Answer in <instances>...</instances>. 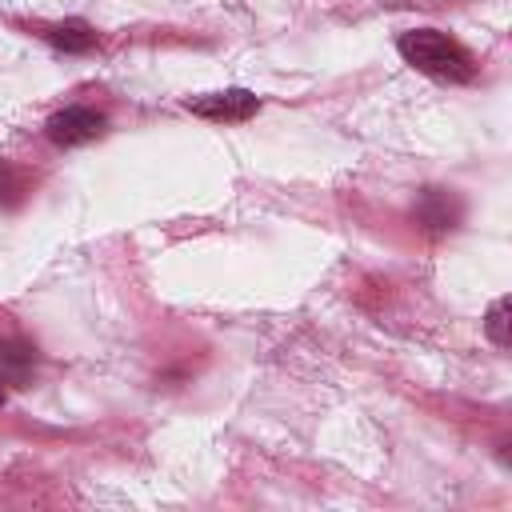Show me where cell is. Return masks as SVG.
<instances>
[{
	"instance_id": "6da1fadb",
	"label": "cell",
	"mask_w": 512,
	"mask_h": 512,
	"mask_svg": "<svg viewBox=\"0 0 512 512\" xmlns=\"http://www.w3.org/2000/svg\"><path fill=\"white\" fill-rule=\"evenodd\" d=\"M396 48H400V56H404L416 72H424V76H432V80L464 84V80L476 76V64H472L468 48L456 44L452 36L436 32V28H412V32H404V36L396 40Z\"/></svg>"
},
{
	"instance_id": "7a4b0ae2",
	"label": "cell",
	"mask_w": 512,
	"mask_h": 512,
	"mask_svg": "<svg viewBox=\"0 0 512 512\" xmlns=\"http://www.w3.org/2000/svg\"><path fill=\"white\" fill-rule=\"evenodd\" d=\"M184 108L196 112V116H204V120H216V124H240V120H252L260 112V96H252L244 88H224V92L188 96Z\"/></svg>"
},
{
	"instance_id": "3957f363",
	"label": "cell",
	"mask_w": 512,
	"mask_h": 512,
	"mask_svg": "<svg viewBox=\"0 0 512 512\" xmlns=\"http://www.w3.org/2000/svg\"><path fill=\"white\" fill-rule=\"evenodd\" d=\"M48 140L60 144V148H76V144H88L104 132V116L96 108H84V104H72V108H60L56 116H48L44 124Z\"/></svg>"
},
{
	"instance_id": "277c9868",
	"label": "cell",
	"mask_w": 512,
	"mask_h": 512,
	"mask_svg": "<svg viewBox=\"0 0 512 512\" xmlns=\"http://www.w3.org/2000/svg\"><path fill=\"white\" fill-rule=\"evenodd\" d=\"M48 36H52V44H60V48H76V52H84V48L96 44V32H92L84 20H64V24H56Z\"/></svg>"
},
{
	"instance_id": "5b68a950",
	"label": "cell",
	"mask_w": 512,
	"mask_h": 512,
	"mask_svg": "<svg viewBox=\"0 0 512 512\" xmlns=\"http://www.w3.org/2000/svg\"><path fill=\"white\" fill-rule=\"evenodd\" d=\"M484 332H488V340H492L496 348H508V296L492 300L488 320H484Z\"/></svg>"
},
{
	"instance_id": "8992f818",
	"label": "cell",
	"mask_w": 512,
	"mask_h": 512,
	"mask_svg": "<svg viewBox=\"0 0 512 512\" xmlns=\"http://www.w3.org/2000/svg\"><path fill=\"white\" fill-rule=\"evenodd\" d=\"M32 364V352L28 348H0V376H24V368Z\"/></svg>"
},
{
	"instance_id": "52a82bcc",
	"label": "cell",
	"mask_w": 512,
	"mask_h": 512,
	"mask_svg": "<svg viewBox=\"0 0 512 512\" xmlns=\"http://www.w3.org/2000/svg\"><path fill=\"white\" fill-rule=\"evenodd\" d=\"M4 184H8V168L0 164V192H4Z\"/></svg>"
},
{
	"instance_id": "ba28073f",
	"label": "cell",
	"mask_w": 512,
	"mask_h": 512,
	"mask_svg": "<svg viewBox=\"0 0 512 512\" xmlns=\"http://www.w3.org/2000/svg\"><path fill=\"white\" fill-rule=\"evenodd\" d=\"M0 404H4V392H0Z\"/></svg>"
}]
</instances>
